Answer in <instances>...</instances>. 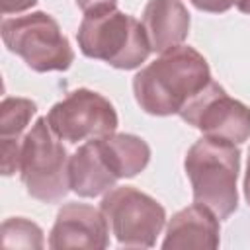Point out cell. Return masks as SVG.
<instances>
[{
	"mask_svg": "<svg viewBox=\"0 0 250 250\" xmlns=\"http://www.w3.org/2000/svg\"><path fill=\"white\" fill-rule=\"evenodd\" d=\"M211 82L205 57L193 47L178 45L141 68L133 78V94L148 115H174Z\"/></svg>",
	"mask_w": 250,
	"mask_h": 250,
	"instance_id": "1",
	"label": "cell"
},
{
	"mask_svg": "<svg viewBox=\"0 0 250 250\" xmlns=\"http://www.w3.org/2000/svg\"><path fill=\"white\" fill-rule=\"evenodd\" d=\"M184 168L195 203L209 207L219 221L229 219L236 211L240 150L234 143L201 137L189 146Z\"/></svg>",
	"mask_w": 250,
	"mask_h": 250,
	"instance_id": "2",
	"label": "cell"
},
{
	"mask_svg": "<svg viewBox=\"0 0 250 250\" xmlns=\"http://www.w3.org/2000/svg\"><path fill=\"white\" fill-rule=\"evenodd\" d=\"M76 41L84 57L119 70L139 68L152 53L143 23L117 8L84 14Z\"/></svg>",
	"mask_w": 250,
	"mask_h": 250,
	"instance_id": "3",
	"label": "cell"
},
{
	"mask_svg": "<svg viewBox=\"0 0 250 250\" xmlns=\"http://www.w3.org/2000/svg\"><path fill=\"white\" fill-rule=\"evenodd\" d=\"M70 156L53 133L47 117H39L25 133L20 156V176L27 193L43 203H59L70 191Z\"/></svg>",
	"mask_w": 250,
	"mask_h": 250,
	"instance_id": "4",
	"label": "cell"
},
{
	"mask_svg": "<svg viewBox=\"0 0 250 250\" xmlns=\"http://www.w3.org/2000/svg\"><path fill=\"white\" fill-rule=\"evenodd\" d=\"M2 41L10 53L23 59L35 72L68 70L74 51L62 35L59 21L47 12L6 18L0 25Z\"/></svg>",
	"mask_w": 250,
	"mask_h": 250,
	"instance_id": "5",
	"label": "cell"
},
{
	"mask_svg": "<svg viewBox=\"0 0 250 250\" xmlns=\"http://www.w3.org/2000/svg\"><path fill=\"white\" fill-rule=\"evenodd\" d=\"M100 209L111 234L125 248H152L166 225L164 207L148 193L131 186L109 189Z\"/></svg>",
	"mask_w": 250,
	"mask_h": 250,
	"instance_id": "6",
	"label": "cell"
},
{
	"mask_svg": "<svg viewBox=\"0 0 250 250\" xmlns=\"http://www.w3.org/2000/svg\"><path fill=\"white\" fill-rule=\"evenodd\" d=\"M47 121L61 141L76 145L115 133L117 111L102 94L78 88L49 109Z\"/></svg>",
	"mask_w": 250,
	"mask_h": 250,
	"instance_id": "7",
	"label": "cell"
},
{
	"mask_svg": "<svg viewBox=\"0 0 250 250\" xmlns=\"http://www.w3.org/2000/svg\"><path fill=\"white\" fill-rule=\"evenodd\" d=\"M188 125L199 129L203 137L242 145L250 139V107L230 98L223 86L209 82L178 113Z\"/></svg>",
	"mask_w": 250,
	"mask_h": 250,
	"instance_id": "8",
	"label": "cell"
},
{
	"mask_svg": "<svg viewBox=\"0 0 250 250\" xmlns=\"http://www.w3.org/2000/svg\"><path fill=\"white\" fill-rule=\"evenodd\" d=\"M109 225L102 213L86 203H66L59 209L49 232V248H88L104 250L109 246Z\"/></svg>",
	"mask_w": 250,
	"mask_h": 250,
	"instance_id": "9",
	"label": "cell"
},
{
	"mask_svg": "<svg viewBox=\"0 0 250 250\" xmlns=\"http://www.w3.org/2000/svg\"><path fill=\"white\" fill-rule=\"evenodd\" d=\"M141 23L152 51L166 53L186 41L191 20L182 0H148Z\"/></svg>",
	"mask_w": 250,
	"mask_h": 250,
	"instance_id": "10",
	"label": "cell"
},
{
	"mask_svg": "<svg viewBox=\"0 0 250 250\" xmlns=\"http://www.w3.org/2000/svg\"><path fill=\"white\" fill-rule=\"evenodd\" d=\"M219 232V217L209 207L193 203L172 215L162 248H217Z\"/></svg>",
	"mask_w": 250,
	"mask_h": 250,
	"instance_id": "11",
	"label": "cell"
},
{
	"mask_svg": "<svg viewBox=\"0 0 250 250\" xmlns=\"http://www.w3.org/2000/svg\"><path fill=\"white\" fill-rule=\"evenodd\" d=\"M70 189L80 197H98L115 188L117 176L109 168L100 148V141L82 143L68 162Z\"/></svg>",
	"mask_w": 250,
	"mask_h": 250,
	"instance_id": "12",
	"label": "cell"
},
{
	"mask_svg": "<svg viewBox=\"0 0 250 250\" xmlns=\"http://www.w3.org/2000/svg\"><path fill=\"white\" fill-rule=\"evenodd\" d=\"M98 141L105 162L119 180L133 178L148 166L150 146L145 139L129 133H111Z\"/></svg>",
	"mask_w": 250,
	"mask_h": 250,
	"instance_id": "13",
	"label": "cell"
},
{
	"mask_svg": "<svg viewBox=\"0 0 250 250\" xmlns=\"http://www.w3.org/2000/svg\"><path fill=\"white\" fill-rule=\"evenodd\" d=\"M37 113L35 102L27 98H14L8 96L0 104V143L2 141H23V133L31 121V117Z\"/></svg>",
	"mask_w": 250,
	"mask_h": 250,
	"instance_id": "14",
	"label": "cell"
},
{
	"mask_svg": "<svg viewBox=\"0 0 250 250\" xmlns=\"http://www.w3.org/2000/svg\"><path fill=\"white\" fill-rule=\"evenodd\" d=\"M2 246L4 248H43V230L39 225L25 217H10L2 223Z\"/></svg>",
	"mask_w": 250,
	"mask_h": 250,
	"instance_id": "15",
	"label": "cell"
},
{
	"mask_svg": "<svg viewBox=\"0 0 250 250\" xmlns=\"http://www.w3.org/2000/svg\"><path fill=\"white\" fill-rule=\"evenodd\" d=\"M197 10L201 12H209V14H223L227 10H230L232 6H236L238 0H189Z\"/></svg>",
	"mask_w": 250,
	"mask_h": 250,
	"instance_id": "16",
	"label": "cell"
},
{
	"mask_svg": "<svg viewBox=\"0 0 250 250\" xmlns=\"http://www.w3.org/2000/svg\"><path fill=\"white\" fill-rule=\"evenodd\" d=\"M35 4H37V0H0L4 16H8V14H21V12L33 8Z\"/></svg>",
	"mask_w": 250,
	"mask_h": 250,
	"instance_id": "17",
	"label": "cell"
},
{
	"mask_svg": "<svg viewBox=\"0 0 250 250\" xmlns=\"http://www.w3.org/2000/svg\"><path fill=\"white\" fill-rule=\"evenodd\" d=\"M76 6H78L84 14H88V12L117 8V0H76Z\"/></svg>",
	"mask_w": 250,
	"mask_h": 250,
	"instance_id": "18",
	"label": "cell"
},
{
	"mask_svg": "<svg viewBox=\"0 0 250 250\" xmlns=\"http://www.w3.org/2000/svg\"><path fill=\"white\" fill-rule=\"evenodd\" d=\"M244 197L250 205V148H248V160H246V172H244Z\"/></svg>",
	"mask_w": 250,
	"mask_h": 250,
	"instance_id": "19",
	"label": "cell"
},
{
	"mask_svg": "<svg viewBox=\"0 0 250 250\" xmlns=\"http://www.w3.org/2000/svg\"><path fill=\"white\" fill-rule=\"evenodd\" d=\"M236 8H238L242 14H250V0H238V2H236Z\"/></svg>",
	"mask_w": 250,
	"mask_h": 250,
	"instance_id": "20",
	"label": "cell"
}]
</instances>
